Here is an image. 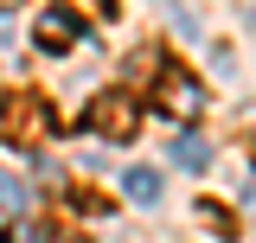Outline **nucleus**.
Here are the masks:
<instances>
[{
  "mask_svg": "<svg viewBox=\"0 0 256 243\" xmlns=\"http://www.w3.org/2000/svg\"><path fill=\"white\" fill-rule=\"evenodd\" d=\"M154 109L166 122H198V109H205V84L192 77V70H160V84H154Z\"/></svg>",
  "mask_w": 256,
  "mask_h": 243,
  "instance_id": "1",
  "label": "nucleus"
},
{
  "mask_svg": "<svg viewBox=\"0 0 256 243\" xmlns=\"http://www.w3.org/2000/svg\"><path fill=\"white\" fill-rule=\"evenodd\" d=\"M84 128H96L102 141H128V134L141 128V109H134L128 90H102L90 109H84Z\"/></svg>",
  "mask_w": 256,
  "mask_h": 243,
  "instance_id": "2",
  "label": "nucleus"
},
{
  "mask_svg": "<svg viewBox=\"0 0 256 243\" xmlns=\"http://www.w3.org/2000/svg\"><path fill=\"white\" fill-rule=\"evenodd\" d=\"M32 38H38V52H70V45L84 38V20H77L70 6H45L38 26H32Z\"/></svg>",
  "mask_w": 256,
  "mask_h": 243,
  "instance_id": "3",
  "label": "nucleus"
},
{
  "mask_svg": "<svg viewBox=\"0 0 256 243\" xmlns=\"http://www.w3.org/2000/svg\"><path fill=\"white\" fill-rule=\"evenodd\" d=\"M122 192H128V205H160V173H154V166H128Z\"/></svg>",
  "mask_w": 256,
  "mask_h": 243,
  "instance_id": "4",
  "label": "nucleus"
},
{
  "mask_svg": "<svg viewBox=\"0 0 256 243\" xmlns=\"http://www.w3.org/2000/svg\"><path fill=\"white\" fill-rule=\"evenodd\" d=\"M212 160V148H205V134H192V128H180L173 134V166H186V173H198Z\"/></svg>",
  "mask_w": 256,
  "mask_h": 243,
  "instance_id": "5",
  "label": "nucleus"
},
{
  "mask_svg": "<svg viewBox=\"0 0 256 243\" xmlns=\"http://www.w3.org/2000/svg\"><path fill=\"white\" fill-rule=\"evenodd\" d=\"M0 243H52V224H45V218H13V230H0Z\"/></svg>",
  "mask_w": 256,
  "mask_h": 243,
  "instance_id": "6",
  "label": "nucleus"
},
{
  "mask_svg": "<svg viewBox=\"0 0 256 243\" xmlns=\"http://www.w3.org/2000/svg\"><path fill=\"white\" fill-rule=\"evenodd\" d=\"M26 198H32V186H26V180H13V173H0V205H13V212H26Z\"/></svg>",
  "mask_w": 256,
  "mask_h": 243,
  "instance_id": "7",
  "label": "nucleus"
},
{
  "mask_svg": "<svg viewBox=\"0 0 256 243\" xmlns=\"http://www.w3.org/2000/svg\"><path fill=\"white\" fill-rule=\"evenodd\" d=\"M198 218H205L218 237H237V224H230V212H224V205H198Z\"/></svg>",
  "mask_w": 256,
  "mask_h": 243,
  "instance_id": "8",
  "label": "nucleus"
},
{
  "mask_svg": "<svg viewBox=\"0 0 256 243\" xmlns=\"http://www.w3.org/2000/svg\"><path fill=\"white\" fill-rule=\"evenodd\" d=\"M13 6H20V0H0V13H13Z\"/></svg>",
  "mask_w": 256,
  "mask_h": 243,
  "instance_id": "9",
  "label": "nucleus"
}]
</instances>
